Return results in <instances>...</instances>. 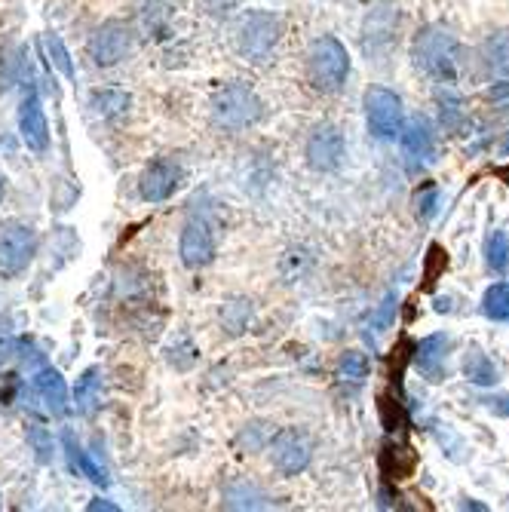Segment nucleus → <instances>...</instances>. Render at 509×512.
<instances>
[{"instance_id": "f257e3e1", "label": "nucleus", "mask_w": 509, "mask_h": 512, "mask_svg": "<svg viewBox=\"0 0 509 512\" xmlns=\"http://www.w3.org/2000/svg\"><path fill=\"white\" fill-rule=\"evenodd\" d=\"M411 59L439 83H454L460 71V40L445 25H427L411 43Z\"/></svg>"}, {"instance_id": "f03ea898", "label": "nucleus", "mask_w": 509, "mask_h": 512, "mask_svg": "<svg viewBox=\"0 0 509 512\" xmlns=\"http://www.w3.org/2000/svg\"><path fill=\"white\" fill-rule=\"evenodd\" d=\"M280 34H283L280 19H276L273 13L252 10V13L240 16V22L234 28V43H237V50L246 62L264 65L273 56L276 43H280Z\"/></svg>"}, {"instance_id": "7ed1b4c3", "label": "nucleus", "mask_w": 509, "mask_h": 512, "mask_svg": "<svg viewBox=\"0 0 509 512\" xmlns=\"http://www.w3.org/2000/svg\"><path fill=\"white\" fill-rule=\"evenodd\" d=\"M307 71H310V83L319 92H338L347 83V74H350L347 46L338 37L313 40L310 53H307Z\"/></svg>"}, {"instance_id": "20e7f679", "label": "nucleus", "mask_w": 509, "mask_h": 512, "mask_svg": "<svg viewBox=\"0 0 509 512\" xmlns=\"http://www.w3.org/2000/svg\"><path fill=\"white\" fill-rule=\"evenodd\" d=\"M264 105L255 92L243 83H227L215 92L212 99V120L221 129H249L261 120Z\"/></svg>"}, {"instance_id": "39448f33", "label": "nucleus", "mask_w": 509, "mask_h": 512, "mask_svg": "<svg viewBox=\"0 0 509 512\" xmlns=\"http://www.w3.org/2000/svg\"><path fill=\"white\" fill-rule=\"evenodd\" d=\"M37 255V234L31 224L10 221L0 227V276L10 279L28 270Z\"/></svg>"}, {"instance_id": "423d86ee", "label": "nucleus", "mask_w": 509, "mask_h": 512, "mask_svg": "<svg viewBox=\"0 0 509 512\" xmlns=\"http://www.w3.org/2000/svg\"><path fill=\"white\" fill-rule=\"evenodd\" d=\"M365 120H368V132L390 142V138L399 135L402 123H405L402 99L387 86H372L365 92Z\"/></svg>"}, {"instance_id": "0eeeda50", "label": "nucleus", "mask_w": 509, "mask_h": 512, "mask_svg": "<svg viewBox=\"0 0 509 512\" xmlns=\"http://www.w3.org/2000/svg\"><path fill=\"white\" fill-rule=\"evenodd\" d=\"M267 448H270V463L283 476H301L310 467V460H313L310 436L304 430H295V427L273 433Z\"/></svg>"}, {"instance_id": "6e6552de", "label": "nucleus", "mask_w": 509, "mask_h": 512, "mask_svg": "<svg viewBox=\"0 0 509 512\" xmlns=\"http://www.w3.org/2000/svg\"><path fill=\"white\" fill-rule=\"evenodd\" d=\"M129 50H132V31H129V25H123L117 19L99 25L86 40V53L99 68H111V65L123 62L129 56Z\"/></svg>"}, {"instance_id": "1a4fd4ad", "label": "nucleus", "mask_w": 509, "mask_h": 512, "mask_svg": "<svg viewBox=\"0 0 509 512\" xmlns=\"http://www.w3.org/2000/svg\"><path fill=\"white\" fill-rule=\"evenodd\" d=\"M399 135H402V157H405L408 172H421L424 166L433 163L436 132H433V123L424 114H414L408 123H402Z\"/></svg>"}, {"instance_id": "9d476101", "label": "nucleus", "mask_w": 509, "mask_h": 512, "mask_svg": "<svg viewBox=\"0 0 509 512\" xmlns=\"http://www.w3.org/2000/svg\"><path fill=\"white\" fill-rule=\"evenodd\" d=\"M28 384H31V393L43 402V408L50 411L53 417H65V414L71 411L68 384H65V378H62V371L53 368L46 359L28 371Z\"/></svg>"}, {"instance_id": "9b49d317", "label": "nucleus", "mask_w": 509, "mask_h": 512, "mask_svg": "<svg viewBox=\"0 0 509 512\" xmlns=\"http://www.w3.org/2000/svg\"><path fill=\"white\" fill-rule=\"evenodd\" d=\"M304 154H307L310 169H316V172H335L344 163V154H347L341 129L332 126V123L316 126L310 132V138H307V151Z\"/></svg>"}, {"instance_id": "f8f14e48", "label": "nucleus", "mask_w": 509, "mask_h": 512, "mask_svg": "<svg viewBox=\"0 0 509 512\" xmlns=\"http://www.w3.org/2000/svg\"><path fill=\"white\" fill-rule=\"evenodd\" d=\"M215 230L206 218H191L181 230V240H178V255H181V264L191 267V270H200L206 264H212L215 258Z\"/></svg>"}, {"instance_id": "ddd939ff", "label": "nucleus", "mask_w": 509, "mask_h": 512, "mask_svg": "<svg viewBox=\"0 0 509 512\" xmlns=\"http://www.w3.org/2000/svg\"><path fill=\"white\" fill-rule=\"evenodd\" d=\"M181 184V166L175 160H154L138 178V194L145 203H166Z\"/></svg>"}, {"instance_id": "4468645a", "label": "nucleus", "mask_w": 509, "mask_h": 512, "mask_svg": "<svg viewBox=\"0 0 509 512\" xmlns=\"http://www.w3.org/2000/svg\"><path fill=\"white\" fill-rule=\"evenodd\" d=\"M19 132H22V142H25L28 151L43 154L46 148H50V123H46L43 105H40L34 89H28L25 99H22V108H19Z\"/></svg>"}, {"instance_id": "2eb2a0df", "label": "nucleus", "mask_w": 509, "mask_h": 512, "mask_svg": "<svg viewBox=\"0 0 509 512\" xmlns=\"http://www.w3.org/2000/svg\"><path fill=\"white\" fill-rule=\"evenodd\" d=\"M62 448H65V457H68L71 473L86 476L89 482H96V485H102V488L111 482V479H108V470H105V467H99V463L92 460V457L80 448V442L74 439V433H71V430H65V433H62Z\"/></svg>"}, {"instance_id": "dca6fc26", "label": "nucleus", "mask_w": 509, "mask_h": 512, "mask_svg": "<svg viewBox=\"0 0 509 512\" xmlns=\"http://www.w3.org/2000/svg\"><path fill=\"white\" fill-rule=\"evenodd\" d=\"M448 350V335H430L418 344L414 353V365L421 368V375L427 381H442V368H445V353Z\"/></svg>"}, {"instance_id": "f3484780", "label": "nucleus", "mask_w": 509, "mask_h": 512, "mask_svg": "<svg viewBox=\"0 0 509 512\" xmlns=\"http://www.w3.org/2000/svg\"><path fill=\"white\" fill-rule=\"evenodd\" d=\"M99 405H102V371L86 368L83 378L74 387V408H77V414L89 417V414H96Z\"/></svg>"}, {"instance_id": "a211bd4d", "label": "nucleus", "mask_w": 509, "mask_h": 512, "mask_svg": "<svg viewBox=\"0 0 509 512\" xmlns=\"http://www.w3.org/2000/svg\"><path fill=\"white\" fill-rule=\"evenodd\" d=\"M479 56L491 74L509 77V31H494L491 37H485Z\"/></svg>"}, {"instance_id": "6ab92c4d", "label": "nucleus", "mask_w": 509, "mask_h": 512, "mask_svg": "<svg viewBox=\"0 0 509 512\" xmlns=\"http://www.w3.org/2000/svg\"><path fill=\"white\" fill-rule=\"evenodd\" d=\"M224 506H230V509H261V506H267V494L249 479H234L224 488Z\"/></svg>"}, {"instance_id": "aec40b11", "label": "nucleus", "mask_w": 509, "mask_h": 512, "mask_svg": "<svg viewBox=\"0 0 509 512\" xmlns=\"http://www.w3.org/2000/svg\"><path fill=\"white\" fill-rule=\"evenodd\" d=\"M464 375L470 384L479 387H494L500 381V368L494 365V359H488L479 347H470L467 359H464Z\"/></svg>"}, {"instance_id": "412c9836", "label": "nucleus", "mask_w": 509, "mask_h": 512, "mask_svg": "<svg viewBox=\"0 0 509 512\" xmlns=\"http://www.w3.org/2000/svg\"><path fill=\"white\" fill-rule=\"evenodd\" d=\"M40 50L46 56V62H50L59 74H65L68 80H74V62H71V53H68V46L62 43V37L56 31H46L40 37Z\"/></svg>"}, {"instance_id": "4be33fe9", "label": "nucleus", "mask_w": 509, "mask_h": 512, "mask_svg": "<svg viewBox=\"0 0 509 512\" xmlns=\"http://www.w3.org/2000/svg\"><path fill=\"white\" fill-rule=\"evenodd\" d=\"M436 102H439V117H442V126L445 129H457L460 123L467 120V111H464V99H460V92L454 86H442L436 89Z\"/></svg>"}, {"instance_id": "5701e85b", "label": "nucleus", "mask_w": 509, "mask_h": 512, "mask_svg": "<svg viewBox=\"0 0 509 512\" xmlns=\"http://www.w3.org/2000/svg\"><path fill=\"white\" fill-rule=\"evenodd\" d=\"M381 467H384V476L387 479H408L418 467V457H414L411 448H384L381 454Z\"/></svg>"}, {"instance_id": "b1692460", "label": "nucleus", "mask_w": 509, "mask_h": 512, "mask_svg": "<svg viewBox=\"0 0 509 512\" xmlns=\"http://www.w3.org/2000/svg\"><path fill=\"white\" fill-rule=\"evenodd\" d=\"M252 322V301L246 298H230L221 307V325L227 329V335H243Z\"/></svg>"}, {"instance_id": "393cba45", "label": "nucleus", "mask_w": 509, "mask_h": 512, "mask_svg": "<svg viewBox=\"0 0 509 512\" xmlns=\"http://www.w3.org/2000/svg\"><path fill=\"white\" fill-rule=\"evenodd\" d=\"M338 381L341 384H362L365 378H368V356L365 353H359V350H347L341 359H338Z\"/></svg>"}, {"instance_id": "a878e982", "label": "nucleus", "mask_w": 509, "mask_h": 512, "mask_svg": "<svg viewBox=\"0 0 509 512\" xmlns=\"http://www.w3.org/2000/svg\"><path fill=\"white\" fill-rule=\"evenodd\" d=\"M482 313L494 322H506L509 319V286L506 283H494L485 298H482Z\"/></svg>"}, {"instance_id": "bb28decb", "label": "nucleus", "mask_w": 509, "mask_h": 512, "mask_svg": "<svg viewBox=\"0 0 509 512\" xmlns=\"http://www.w3.org/2000/svg\"><path fill=\"white\" fill-rule=\"evenodd\" d=\"M485 258H488V267L494 273H506V267H509V237L503 234V230H494V234L488 237Z\"/></svg>"}, {"instance_id": "cd10ccee", "label": "nucleus", "mask_w": 509, "mask_h": 512, "mask_svg": "<svg viewBox=\"0 0 509 512\" xmlns=\"http://www.w3.org/2000/svg\"><path fill=\"white\" fill-rule=\"evenodd\" d=\"M92 108H96L102 117H120V114H126V108H129V96H123V92H114V89H105V92H96L92 96Z\"/></svg>"}, {"instance_id": "c85d7f7f", "label": "nucleus", "mask_w": 509, "mask_h": 512, "mask_svg": "<svg viewBox=\"0 0 509 512\" xmlns=\"http://www.w3.org/2000/svg\"><path fill=\"white\" fill-rule=\"evenodd\" d=\"M28 445L34 448V454H37L40 463H50L53 460V433L46 430V427L31 424L28 427Z\"/></svg>"}, {"instance_id": "c756f323", "label": "nucleus", "mask_w": 509, "mask_h": 512, "mask_svg": "<svg viewBox=\"0 0 509 512\" xmlns=\"http://www.w3.org/2000/svg\"><path fill=\"white\" fill-rule=\"evenodd\" d=\"M16 347H19V335L13 329V319L0 316V368L16 356Z\"/></svg>"}, {"instance_id": "7c9ffc66", "label": "nucleus", "mask_w": 509, "mask_h": 512, "mask_svg": "<svg viewBox=\"0 0 509 512\" xmlns=\"http://www.w3.org/2000/svg\"><path fill=\"white\" fill-rule=\"evenodd\" d=\"M270 436H273V430H270L267 424H252V427H246V430L240 433V445H243L246 451H261V448H267Z\"/></svg>"}, {"instance_id": "2f4dec72", "label": "nucleus", "mask_w": 509, "mask_h": 512, "mask_svg": "<svg viewBox=\"0 0 509 512\" xmlns=\"http://www.w3.org/2000/svg\"><path fill=\"white\" fill-rule=\"evenodd\" d=\"M393 313H396V295H387V301L381 304V310L372 316V329H375V332H384V329H390Z\"/></svg>"}, {"instance_id": "473e14b6", "label": "nucleus", "mask_w": 509, "mask_h": 512, "mask_svg": "<svg viewBox=\"0 0 509 512\" xmlns=\"http://www.w3.org/2000/svg\"><path fill=\"white\" fill-rule=\"evenodd\" d=\"M200 7L209 13V16H230L237 7H240V0H200Z\"/></svg>"}, {"instance_id": "72a5a7b5", "label": "nucleus", "mask_w": 509, "mask_h": 512, "mask_svg": "<svg viewBox=\"0 0 509 512\" xmlns=\"http://www.w3.org/2000/svg\"><path fill=\"white\" fill-rule=\"evenodd\" d=\"M414 203H418V215L421 218H430L436 212V188H424L418 197H414Z\"/></svg>"}, {"instance_id": "f704fd0d", "label": "nucleus", "mask_w": 509, "mask_h": 512, "mask_svg": "<svg viewBox=\"0 0 509 512\" xmlns=\"http://www.w3.org/2000/svg\"><path fill=\"white\" fill-rule=\"evenodd\" d=\"M497 417H509V393H503V396H491V399H482Z\"/></svg>"}, {"instance_id": "c9c22d12", "label": "nucleus", "mask_w": 509, "mask_h": 512, "mask_svg": "<svg viewBox=\"0 0 509 512\" xmlns=\"http://www.w3.org/2000/svg\"><path fill=\"white\" fill-rule=\"evenodd\" d=\"M99 509H102V512H120V506H117V503H111V500H102V497L89 503V512H99Z\"/></svg>"}, {"instance_id": "e433bc0d", "label": "nucleus", "mask_w": 509, "mask_h": 512, "mask_svg": "<svg viewBox=\"0 0 509 512\" xmlns=\"http://www.w3.org/2000/svg\"><path fill=\"white\" fill-rule=\"evenodd\" d=\"M503 154H509V135L503 138Z\"/></svg>"}, {"instance_id": "4c0bfd02", "label": "nucleus", "mask_w": 509, "mask_h": 512, "mask_svg": "<svg viewBox=\"0 0 509 512\" xmlns=\"http://www.w3.org/2000/svg\"><path fill=\"white\" fill-rule=\"evenodd\" d=\"M0 200H4V178H0Z\"/></svg>"}]
</instances>
